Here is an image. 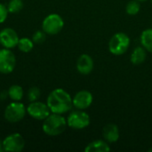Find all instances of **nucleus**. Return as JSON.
<instances>
[{
    "label": "nucleus",
    "instance_id": "obj_1",
    "mask_svg": "<svg viewBox=\"0 0 152 152\" xmlns=\"http://www.w3.org/2000/svg\"><path fill=\"white\" fill-rule=\"evenodd\" d=\"M46 104L52 113L64 114L69 111L73 106L72 98L65 90L61 88L54 89L47 97Z\"/></svg>",
    "mask_w": 152,
    "mask_h": 152
},
{
    "label": "nucleus",
    "instance_id": "obj_2",
    "mask_svg": "<svg viewBox=\"0 0 152 152\" xmlns=\"http://www.w3.org/2000/svg\"><path fill=\"white\" fill-rule=\"evenodd\" d=\"M67 120L61 115L53 113L50 114L45 119L42 126L43 131L45 134L50 136H56L62 134L67 127Z\"/></svg>",
    "mask_w": 152,
    "mask_h": 152
},
{
    "label": "nucleus",
    "instance_id": "obj_3",
    "mask_svg": "<svg viewBox=\"0 0 152 152\" xmlns=\"http://www.w3.org/2000/svg\"><path fill=\"white\" fill-rule=\"evenodd\" d=\"M129 45H130L129 37L122 32L113 35V37L110 38L109 42L110 52L117 56L124 54L128 50Z\"/></svg>",
    "mask_w": 152,
    "mask_h": 152
},
{
    "label": "nucleus",
    "instance_id": "obj_4",
    "mask_svg": "<svg viewBox=\"0 0 152 152\" xmlns=\"http://www.w3.org/2000/svg\"><path fill=\"white\" fill-rule=\"evenodd\" d=\"M27 109L23 103L19 102H11L4 110V118L9 123H17L24 118Z\"/></svg>",
    "mask_w": 152,
    "mask_h": 152
},
{
    "label": "nucleus",
    "instance_id": "obj_5",
    "mask_svg": "<svg viewBox=\"0 0 152 152\" xmlns=\"http://www.w3.org/2000/svg\"><path fill=\"white\" fill-rule=\"evenodd\" d=\"M64 26V21L62 18L56 13H52L46 16L42 23V28L45 34L56 35L61 31Z\"/></svg>",
    "mask_w": 152,
    "mask_h": 152
},
{
    "label": "nucleus",
    "instance_id": "obj_6",
    "mask_svg": "<svg viewBox=\"0 0 152 152\" xmlns=\"http://www.w3.org/2000/svg\"><path fill=\"white\" fill-rule=\"evenodd\" d=\"M67 124L72 129H84L90 125V117L82 110H75L69 115L67 118Z\"/></svg>",
    "mask_w": 152,
    "mask_h": 152
},
{
    "label": "nucleus",
    "instance_id": "obj_7",
    "mask_svg": "<svg viewBox=\"0 0 152 152\" xmlns=\"http://www.w3.org/2000/svg\"><path fill=\"white\" fill-rule=\"evenodd\" d=\"M25 141L21 134L15 133L8 135L3 141L4 151L19 152L24 149Z\"/></svg>",
    "mask_w": 152,
    "mask_h": 152
},
{
    "label": "nucleus",
    "instance_id": "obj_8",
    "mask_svg": "<svg viewBox=\"0 0 152 152\" xmlns=\"http://www.w3.org/2000/svg\"><path fill=\"white\" fill-rule=\"evenodd\" d=\"M28 114L37 120H44L50 115V109L47 104L40 102H31L27 108Z\"/></svg>",
    "mask_w": 152,
    "mask_h": 152
},
{
    "label": "nucleus",
    "instance_id": "obj_9",
    "mask_svg": "<svg viewBox=\"0 0 152 152\" xmlns=\"http://www.w3.org/2000/svg\"><path fill=\"white\" fill-rule=\"evenodd\" d=\"M16 59L12 52H11L7 48L0 50V73H11L14 69Z\"/></svg>",
    "mask_w": 152,
    "mask_h": 152
},
{
    "label": "nucleus",
    "instance_id": "obj_10",
    "mask_svg": "<svg viewBox=\"0 0 152 152\" xmlns=\"http://www.w3.org/2000/svg\"><path fill=\"white\" fill-rule=\"evenodd\" d=\"M19 39L16 31L11 28H5L0 32V44L4 48L11 49L17 46Z\"/></svg>",
    "mask_w": 152,
    "mask_h": 152
},
{
    "label": "nucleus",
    "instance_id": "obj_11",
    "mask_svg": "<svg viewBox=\"0 0 152 152\" xmlns=\"http://www.w3.org/2000/svg\"><path fill=\"white\" fill-rule=\"evenodd\" d=\"M73 106L77 110H86L91 106L93 102V95L86 90H82L76 94L72 99Z\"/></svg>",
    "mask_w": 152,
    "mask_h": 152
},
{
    "label": "nucleus",
    "instance_id": "obj_12",
    "mask_svg": "<svg viewBox=\"0 0 152 152\" xmlns=\"http://www.w3.org/2000/svg\"><path fill=\"white\" fill-rule=\"evenodd\" d=\"M77 69L83 75H88L94 69V61L88 54H82L77 61Z\"/></svg>",
    "mask_w": 152,
    "mask_h": 152
},
{
    "label": "nucleus",
    "instance_id": "obj_13",
    "mask_svg": "<svg viewBox=\"0 0 152 152\" xmlns=\"http://www.w3.org/2000/svg\"><path fill=\"white\" fill-rule=\"evenodd\" d=\"M102 135L106 142H116L119 138L118 127L114 124H107L102 129Z\"/></svg>",
    "mask_w": 152,
    "mask_h": 152
},
{
    "label": "nucleus",
    "instance_id": "obj_14",
    "mask_svg": "<svg viewBox=\"0 0 152 152\" xmlns=\"http://www.w3.org/2000/svg\"><path fill=\"white\" fill-rule=\"evenodd\" d=\"M110 151L109 144L102 140H97L90 142L85 148L86 152H107Z\"/></svg>",
    "mask_w": 152,
    "mask_h": 152
},
{
    "label": "nucleus",
    "instance_id": "obj_15",
    "mask_svg": "<svg viewBox=\"0 0 152 152\" xmlns=\"http://www.w3.org/2000/svg\"><path fill=\"white\" fill-rule=\"evenodd\" d=\"M146 59V50L144 47H136L131 54V61L134 65H139L144 62Z\"/></svg>",
    "mask_w": 152,
    "mask_h": 152
},
{
    "label": "nucleus",
    "instance_id": "obj_16",
    "mask_svg": "<svg viewBox=\"0 0 152 152\" xmlns=\"http://www.w3.org/2000/svg\"><path fill=\"white\" fill-rule=\"evenodd\" d=\"M141 43L148 52L152 53V28L145 29L141 35Z\"/></svg>",
    "mask_w": 152,
    "mask_h": 152
},
{
    "label": "nucleus",
    "instance_id": "obj_17",
    "mask_svg": "<svg viewBox=\"0 0 152 152\" xmlns=\"http://www.w3.org/2000/svg\"><path fill=\"white\" fill-rule=\"evenodd\" d=\"M8 95L13 102H20L23 97L22 87L18 85L12 86L8 90Z\"/></svg>",
    "mask_w": 152,
    "mask_h": 152
},
{
    "label": "nucleus",
    "instance_id": "obj_18",
    "mask_svg": "<svg viewBox=\"0 0 152 152\" xmlns=\"http://www.w3.org/2000/svg\"><path fill=\"white\" fill-rule=\"evenodd\" d=\"M17 46H18L19 50L21 51L22 53H28L33 49L34 42H33V40H31L29 38L22 37V38L19 39Z\"/></svg>",
    "mask_w": 152,
    "mask_h": 152
},
{
    "label": "nucleus",
    "instance_id": "obj_19",
    "mask_svg": "<svg viewBox=\"0 0 152 152\" xmlns=\"http://www.w3.org/2000/svg\"><path fill=\"white\" fill-rule=\"evenodd\" d=\"M23 8V3L21 0H11L7 5L8 12L11 13H17Z\"/></svg>",
    "mask_w": 152,
    "mask_h": 152
},
{
    "label": "nucleus",
    "instance_id": "obj_20",
    "mask_svg": "<svg viewBox=\"0 0 152 152\" xmlns=\"http://www.w3.org/2000/svg\"><path fill=\"white\" fill-rule=\"evenodd\" d=\"M140 4L139 1L137 0H134V1H130L126 7V11L129 15H135L140 12Z\"/></svg>",
    "mask_w": 152,
    "mask_h": 152
},
{
    "label": "nucleus",
    "instance_id": "obj_21",
    "mask_svg": "<svg viewBox=\"0 0 152 152\" xmlns=\"http://www.w3.org/2000/svg\"><path fill=\"white\" fill-rule=\"evenodd\" d=\"M40 89L38 87L33 86L31 88L28 89V94H27V98L28 100L31 102H36L38 100V98L40 97Z\"/></svg>",
    "mask_w": 152,
    "mask_h": 152
},
{
    "label": "nucleus",
    "instance_id": "obj_22",
    "mask_svg": "<svg viewBox=\"0 0 152 152\" xmlns=\"http://www.w3.org/2000/svg\"><path fill=\"white\" fill-rule=\"evenodd\" d=\"M45 32L43 30H37L36 33L33 34V37H32V40L34 43L36 44H42L43 42H45Z\"/></svg>",
    "mask_w": 152,
    "mask_h": 152
},
{
    "label": "nucleus",
    "instance_id": "obj_23",
    "mask_svg": "<svg viewBox=\"0 0 152 152\" xmlns=\"http://www.w3.org/2000/svg\"><path fill=\"white\" fill-rule=\"evenodd\" d=\"M8 9L5 5L0 4V23H3L6 18H7V15H8Z\"/></svg>",
    "mask_w": 152,
    "mask_h": 152
},
{
    "label": "nucleus",
    "instance_id": "obj_24",
    "mask_svg": "<svg viewBox=\"0 0 152 152\" xmlns=\"http://www.w3.org/2000/svg\"><path fill=\"white\" fill-rule=\"evenodd\" d=\"M4 151V148H3V141L0 140V152Z\"/></svg>",
    "mask_w": 152,
    "mask_h": 152
},
{
    "label": "nucleus",
    "instance_id": "obj_25",
    "mask_svg": "<svg viewBox=\"0 0 152 152\" xmlns=\"http://www.w3.org/2000/svg\"><path fill=\"white\" fill-rule=\"evenodd\" d=\"M137 1H139V2H144V1H147V0H137Z\"/></svg>",
    "mask_w": 152,
    "mask_h": 152
},
{
    "label": "nucleus",
    "instance_id": "obj_26",
    "mask_svg": "<svg viewBox=\"0 0 152 152\" xmlns=\"http://www.w3.org/2000/svg\"><path fill=\"white\" fill-rule=\"evenodd\" d=\"M150 151V152H151V151H152V149H151V150H150V151Z\"/></svg>",
    "mask_w": 152,
    "mask_h": 152
},
{
    "label": "nucleus",
    "instance_id": "obj_27",
    "mask_svg": "<svg viewBox=\"0 0 152 152\" xmlns=\"http://www.w3.org/2000/svg\"><path fill=\"white\" fill-rule=\"evenodd\" d=\"M151 2H152V0H151Z\"/></svg>",
    "mask_w": 152,
    "mask_h": 152
}]
</instances>
